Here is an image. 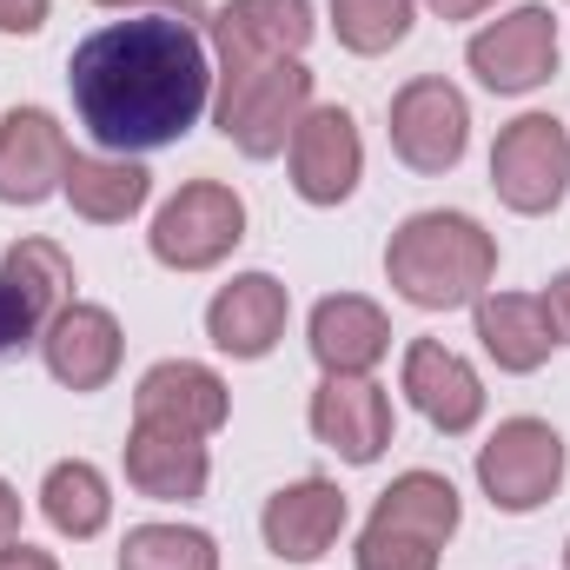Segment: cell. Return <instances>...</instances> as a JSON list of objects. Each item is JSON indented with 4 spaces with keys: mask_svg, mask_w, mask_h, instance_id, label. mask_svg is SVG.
Listing matches in <instances>:
<instances>
[{
    "mask_svg": "<svg viewBox=\"0 0 570 570\" xmlns=\"http://www.w3.org/2000/svg\"><path fill=\"white\" fill-rule=\"evenodd\" d=\"M412 7L419 0H332L338 47H352V53H392L412 33Z\"/></svg>",
    "mask_w": 570,
    "mask_h": 570,
    "instance_id": "cell-26",
    "label": "cell"
},
{
    "mask_svg": "<svg viewBox=\"0 0 570 570\" xmlns=\"http://www.w3.org/2000/svg\"><path fill=\"white\" fill-rule=\"evenodd\" d=\"M67 94L80 127L107 153H153L186 140L206 114L213 67L179 13H140L87 33L67 60Z\"/></svg>",
    "mask_w": 570,
    "mask_h": 570,
    "instance_id": "cell-1",
    "label": "cell"
},
{
    "mask_svg": "<svg viewBox=\"0 0 570 570\" xmlns=\"http://www.w3.org/2000/svg\"><path fill=\"white\" fill-rule=\"evenodd\" d=\"M73 305V259L53 239H20L0 259V352L47 332V318Z\"/></svg>",
    "mask_w": 570,
    "mask_h": 570,
    "instance_id": "cell-9",
    "label": "cell"
},
{
    "mask_svg": "<svg viewBox=\"0 0 570 570\" xmlns=\"http://www.w3.org/2000/svg\"><path fill=\"white\" fill-rule=\"evenodd\" d=\"M385 345H392V325H385V312H379L372 298H358V292L318 298V312H312V358H318L325 372L365 379V372L385 358Z\"/></svg>",
    "mask_w": 570,
    "mask_h": 570,
    "instance_id": "cell-21",
    "label": "cell"
},
{
    "mask_svg": "<svg viewBox=\"0 0 570 570\" xmlns=\"http://www.w3.org/2000/svg\"><path fill=\"white\" fill-rule=\"evenodd\" d=\"M67 166H73V146L60 134L53 114L40 107H13L0 120V199L7 206H40L67 186Z\"/></svg>",
    "mask_w": 570,
    "mask_h": 570,
    "instance_id": "cell-12",
    "label": "cell"
},
{
    "mask_svg": "<svg viewBox=\"0 0 570 570\" xmlns=\"http://www.w3.org/2000/svg\"><path fill=\"white\" fill-rule=\"evenodd\" d=\"M239 239H246V199H239L233 186H219V179L179 186V193L159 206L153 233H146L153 259L173 266V273H206V266H219Z\"/></svg>",
    "mask_w": 570,
    "mask_h": 570,
    "instance_id": "cell-5",
    "label": "cell"
},
{
    "mask_svg": "<svg viewBox=\"0 0 570 570\" xmlns=\"http://www.w3.org/2000/svg\"><path fill=\"white\" fill-rule=\"evenodd\" d=\"M405 399H412L444 438H464V431L484 419V385H478V372H471L451 345H438V338H412V352H405Z\"/></svg>",
    "mask_w": 570,
    "mask_h": 570,
    "instance_id": "cell-18",
    "label": "cell"
},
{
    "mask_svg": "<svg viewBox=\"0 0 570 570\" xmlns=\"http://www.w3.org/2000/svg\"><path fill=\"white\" fill-rule=\"evenodd\" d=\"M498 273V239L464 213H412L385 246V279L419 312L478 305Z\"/></svg>",
    "mask_w": 570,
    "mask_h": 570,
    "instance_id": "cell-2",
    "label": "cell"
},
{
    "mask_svg": "<svg viewBox=\"0 0 570 570\" xmlns=\"http://www.w3.org/2000/svg\"><path fill=\"white\" fill-rule=\"evenodd\" d=\"M464 140H471V107L451 80L419 73L392 94V153L412 173H451L464 159Z\"/></svg>",
    "mask_w": 570,
    "mask_h": 570,
    "instance_id": "cell-8",
    "label": "cell"
},
{
    "mask_svg": "<svg viewBox=\"0 0 570 570\" xmlns=\"http://www.w3.org/2000/svg\"><path fill=\"white\" fill-rule=\"evenodd\" d=\"M100 7H153V13H179L186 27L206 20V0H100Z\"/></svg>",
    "mask_w": 570,
    "mask_h": 570,
    "instance_id": "cell-28",
    "label": "cell"
},
{
    "mask_svg": "<svg viewBox=\"0 0 570 570\" xmlns=\"http://www.w3.org/2000/svg\"><path fill=\"white\" fill-rule=\"evenodd\" d=\"M305 114H312V73H305V60L219 67V134L239 146L246 159L285 153Z\"/></svg>",
    "mask_w": 570,
    "mask_h": 570,
    "instance_id": "cell-4",
    "label": "cell"
},
{
    "mask_svg": "<svg viewBox=\"0 0 570 570\" xmlns=\"http://www.w3.org/2000/svg\"><path fill=\"white\" fill-rule=\"evenodd\" d=\"M259 531H266V551L273 558H285V564H318L338 544V531H345V491L332 478H298V484H285L279 498L266 504Z\"/></svg>",
    "mask_w": 570,
    "mask_h": 570,
    "instance_id": "cell-17",
    "label": "cell"
},
{
    "mask_svg": "<svg viewBox=\"0 0 570 570\" xmlns=\"http://www.w3.org/2000/svg\"><path fill=\"white\" fill-rule=\"evenodd\" d=\"M491 186L511 213H551L570 186V134L551 114L511 120L491 146Z\"/></svg>",
    "mask_w": 570,
    "mask_h": 570,
    "instance_id": "cell-7",
    "label": "cell"
},
{
    "mask_svg": "<svg viewBox=\"0 0 570 570\" xmlns=\"http://www.w3.org/2000/svg\"><path fill=\"white\" fill-rule=\"evenodd\" d=\"M458 531V491L438 471H405L358 531V570H438V551Z\"/></svg>",
    "mask_w": 570,
    "mask_h": 570,
    "instance_id": "cell-3",
    "label": "cell"
},
{
    "mask_svg": "<svg viewBox=\"0 0 570 570\" xmlns=\"http://www.w3.org/2000/svg\"><path fill=\"white\" fill-rule=\"evenodd\" d=\"M438 20H471V13H484V7H498V0H425Z\"/></svg>",
    "mask_w": 570,
    "mask_h": 570,
    "instance_id": "cell-32",
    "label": "cell"
},
{
    "mask_svg": "<svg viewBox=\"0 0 570 570\" xmlns=\"http://www.w3.org/2000/svg\"><path fill=\"white\" fill-rule=\"evenodd\" d=\"M471 73L491 87V94H531L558 73V20L551 7H518L504 20H491L484 33H471L464 47Z\"/></svg>",
    "mask_w": 570,
    "mask_h": 570,
    "instance_id": "cell-10",
    "label": "cell"
},
{
    "mask_svg": "<svg viewBox=\"0 0 570 570\" xmlns=\"http://www.w3.org/2000/svg\"><path fill=\"white\" fill-rule=\"evenodd\" d=\"M226 412H233L226 379L206 372V365H193V358L153 365L140 379V392H134V419H159V425L199 431V438H213V431L226 425Z\"/></svg>",
    "mask_w": 570,
    "mask_h": 570,
    "instance_id": "cell-20",
    "label": "cell"
},
{
    "mask_svg": "<svg viewBox=\"0 0 570 570\" xmlns=\"http://www.w3.org/2000/svg\"><path fill=\"white\" fill-rule=\"evenodd\" d=\"M60 193L73 199L80 219H94V226H120V219H134V213L146 206L153 173H146L140 159H120V153H100V159H80V153H73Z\"/></svg>",
    "mask_w": 570,
    "mask_h": 570,
    "instance_id": "cell-23",
    "label": "cell"
},
{
    "mask_svg": "<svg viewBox=\"0 0 570 570\" xmlns=\"http://www.w3.org/2000/svg\"><path fill=\"white\" fill-rule=\"evenodd\" d=\"M312 40V0H226L213 13L219 67H259V60H298Z\"/></svg>",
    "mask_w": 570,
    "mask_h": 570,
    "instance_id": "cell-13",
    "label": "cell"
},
{
    "mask_svg": "<svg viewBox=\"0 0 570 570\" xmlns=\"http://www.w3.org/2000/svg\"><path fill=\"white\" fill-rule=\"evenodd\" d=\"M478 338L498 372H538L558 345V318L531 292H484L478 298Z\"/></svg>",
    "mask_w": 570,
    "mask_h": 570,
    "instance_id": "cell-22",
    "label": "cell"
},
{
    "mask_svg": "<svg viewBox=\"0 0 570 570\" xmlns=\"http://www.w3.org/2000/svg\"><path fill=\"white\" fill-rule=\"evenodd\" d=\"M120 570H219V551L193 524H140L120 544Z\"/></svg>",
    "mask_w": 570,
    "mask_h": 570,
    "instance_id": "cell-25",
    "label": "cell"
},
{
    "mask_svg": "<svg viewBox=\"0 0 570 570\" xmlns=\"http://www.w3.org/2000/svg\"><path fill=\"white\" fill-rule=\"evenodd\" d=\"M544 305H551V318H558V338H570V273H558V279H551Z\"/></svg>",
    "mask_w": 570,
    "mask_h": 570,
    "instance_id": "cell-30",
    "label": "cell"
},
{
    "mask_svg": "<svg viewBox=\"0 0 570 570\" xmlns=\"http://www.w3.org/2000/svg\"><path fill=\"white\" fill-rule=\"evenodd\" d=\"M365 173V146H358V120L345 107H312L292 134V186L305 206H338L352 199Z\"/></svg>",
    "mask_w": 570,
    "mask_h": 570,
    "instance_id": "cell-11",
    "label": "cell"
},
{
    "mask_svg": "<svg viewBox=\"0 0 570 570\" xmlns=\"http://www.w3.org/2000/svg\"><path fill=\"white\" fill-rule=\"evenodd\" d=\"M213 464H206V438L179 425H159V419H134L127 431V484L140 498L159 504H193L206 491Z\"/></svg>",
    "mask_w": 570,
    "mask_h": 570,
    "instance_id": "cell-15",
    "label": "cell"
},
{
    "mask_svg": "<svg viewBox=\"0 0 570 570\" xmlns=\"http://www.w3.org/2000/svg\"><path fill=\"white\" fill-rule=\"evenodd\" d=\"M20 538V498H13V484L0 478V544H13Z\"/></svg>",
    "mask_w": 570,
    "mask_h": 570,
    "instance_id": "cell-31",
    "label": "cell"
},
{
    "mask_svg": "<svg viewBox=\"0 0 570 570\" xmlns=\"http://www.w3.org/2000/svg\"><path fill=\"white\" fill-rule=\"evenodd\" d=\"M40 511H47V524H53L60 538H100L107 518H114V498H107V478H100L87 458H67V464L47 471Z\"/></svg>",
    "mask_w": 570,
    "mask_h": 570,
    "instance_id": "cell-24",
    "label": "cell"
},
{
    "mask_svg": "<svg viewBox=\"0 0 570 570\" xmlns=\"http://www.w3.org/2000/svg\"><path fill=\"white\" fill-rule=\"evenodd\" d=\"M478 484L498 511H538L564 484V438L544 419H504L478 451Z\"/></svg>",
    "mask_w": 570,
    "mask_h": 570,
    "instance_id": "cell-6",
    "label": "cell"
},
{
    "mask_svg": "<svg viewBox=\"0 0 570 570\" xmlns=\"http://www.w3.org/2000/svg\"><path fill=\"white\" fill-rule=\"evenodd\" d=\"M0 570H60V564H53L47 551H33V544L13 538V544H0Z\"/></svg>",
    "mask_w": 570,
    "mask_h": 570,
    "instance_id": "cell-29",
    "label": "cell"
},
{
    "mask_svg": "<svg viewBox=\"0 0 570 570\" xmlns=\"http://www.w3.org/2000/svg\"><path fill=\"white\" fill-rule=\"evenodd\" d=\"M47 27V0H0V33H40Z\"/></svg>",
    "mask_w": 570,
    "mask_h": 570,
    "instance_id": "cell-27",
    "label": "cell"
},
{
    "mask_svg": "<svg viewBox=\"0 0 570 570\" xmlns=\"http://www.w3.org/2000/svg\"><path fill=\"white\" fill-rule=\"evenodd\" d=\"M279 332H285V285L273 273H239L206 305V338L226 358H266L279 345Z\"/></svg>",
    "mask_w": 570,
    "mask_h": 570,
    "instance_id": "cell-19",
    "label": "cell"
},
{
    "mask_svg": "<svg viewBox=\"0 0 570 570\" xmlns=\"http://www.w3.org/2000/svg\"><path fill=\"white\" fill-rule=\"evenodd\" d=\"M312 431L318 444H332L345 464H379L392 444V399L372 379H338L325 372V385L312 392Z\"/></svg>",
    "mask_w": 570,
    "mask_h": 570,
    "instance_id": "cell-16",
    "label": "cell"
},
{
    "mask_svg": "<svg viewBox=\"0 0 570 570\" xmlns=\"http://www.w3.org/2000/svg\"><path fill=\"white\" fill-rule=\"evenodd\" d=\"M564 558H570V551H564Z\"/></svg>",
    "mask_w": 570,
    "mask_h": 570,
    "instance_id": "cell-33",
    "label": "cell"
},
{
    "mask_svg": "<svg viewBox=\"0 0 570 570\" xmlns=\"http://www.w3.org/2000/svg\"><path fill=\"white\" fill-rule=\"evenodd\" d=\"M40 358L67 392H100L120 372V318L107 305H60L40 332Z\"/></svg>",
    "mask_w": 570,
    "mask_h": 570,
    "instance_id": "cell-14",
    "label": "cell"
}]
</instances>
